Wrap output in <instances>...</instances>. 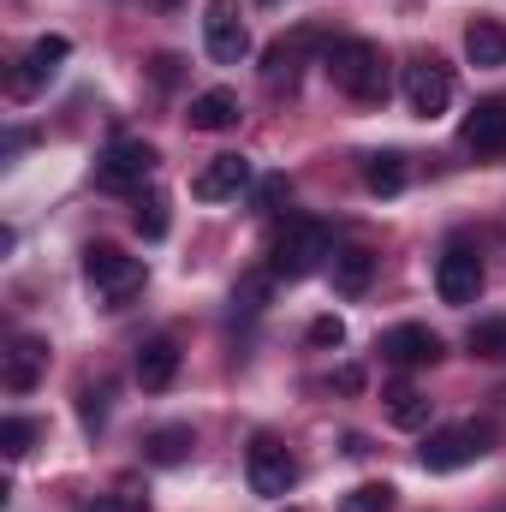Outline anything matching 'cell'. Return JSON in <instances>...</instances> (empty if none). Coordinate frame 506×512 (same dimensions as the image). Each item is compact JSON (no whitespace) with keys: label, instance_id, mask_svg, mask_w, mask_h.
Masks as SVG:
<instances>
[{"label":"cell","instance_id":"1","mask_svg":"<svg viewBox=\"0 0 506 512\" xmlns=\"http://www.w3.org/2000/svg\"><path fill=\"white\" fill-rule=\"evenodd\" d=\"M328 78H334V90H346L352 102H387V60H381L376 42H364V36H346V42H334L328 48Z\"/></svg>","mask_w":506,"mask_h":512},{"label":"cell","instance_id":"2","mask_svg":"<svg viewBox=\"0 0 506 512\" xmlns=\"http://www.w3.org/2000/svg\"><path fill=\"white\" fill-rule=\"evenodd\" d=\"M268 256H274V262H268L274 280H304V274H316L322 262H334V233H328L322 221L298 215V221L280 227V239H274V251Z\"/></svg>","mask_w":506,"mask_h":512},{"label":"cell","instance_id":"3","mask_svg":"<svg viewBox=\"0 0 506 512\" xmlns=\"http://www.w3.org/2000/svg\"><path fill=\"white\" fill-rule=\"evenodd\" d=\"M84 280L102 292L108 310H126L131 298L143 292V256H126L120 245H90L84 251Z\"/></svg>","mask_w":506,"mask_h":512},{"label":"cell","instance_id":"4","mask_svg":"<svg viewBox=\"0 0 506 512\" xmlns=\"http://www.w3.org/2000/svg\"><path fill=\"white\" fill-rule=\"evenodd\" d=\"M489 441H495V429L489 423H447V429H435L429 441H423V471H465L471 459H483L489 453Z\"/></svg>","mask_w":506,"mask_h":512},{"label":"cell","instance_id":"5","mask_svg":"<svg viewBox=\"0 0 506 512\" xmlns=\"http://www.w3.org/2000/svg\"><path fill=\"white\" fill-rule=\"evenodd\" d=\"M155 143H143V137H120V143H108L102 149V161H96V185L102 191H137L149 173H155Z\"/></svg>","mask_w":506,"mask_h":512},{"label":"cell","instance_id":"6","mask_svg":"<svg viewBox=\"0 0 506 512\" xmlns=\"http://www.w3.org/2000/svg\"><path fill=\"white\" fill-rule=\"evenodd\" d=\"M245 477H251V489L262 501H280V495L298 483V459H292L274 435H251V447H245Z\"/></svg>","mask_w":506,"mask_h":512},{"label":"cell","instance_id":"7","mask_svg":"<svg viewBox=\"0 0 506 512\" xmlns=\"http://www.w3.org/2000/svg\"><path fill=\"white\" fill-rule=\"evenodd\" d=\"M203 42H209V60H221V66H239V60L251 54V30H245V18H239V0H209V12H203Z\"/></svg>","mask_w":506,"mask_h":512},{"label":"cell","instance_id":"8","mask_svg":"<svg viewBox=\"0 0 506 512\" xmlns=\"http://www.w3.org/2000/svg\"><path fill=\"white\" fill-rule=\"evenodd\" d=\"M435 292H441V304H477L483 262H477L471 245H447V251L435 256Z\"/></svg>","mask_w":506,"mask_h":512},{"label":"cell","instance_id":"9","mask_svg":"<svg viewBox=\"0 0 506 512\" xmlns=\"http://www.w3.org/2000/svg\"><path fill=\"white\" fill-rule=\"evenodd\" d=\"M405 102H411L417 120L447 114V102H453V72H447L441 60H417V66L405 72Z\"/></svg>","mask_w":506,"mask_h":512},{"label":"cell","instance_id":"10","mask_svg":"<svg viewBox=\"0 0 506 512\" xmlns=\"http://www.w3.org/2000/svg\"><path fill=\"white\" fill-rule=\"evenodd\" d=\"M381 358L399 364V370H417V364H435L441 358V340L429 328H417V322H399V328L381 334Z\"/></svg>","mask_w":506,"mask_h":512},{"label":"cell","instance_id":"11","mask_svg":"<svg viewBox=\"0 0 506 512\" xmlns=\"http://www.w3.org/2000/svg\"><path fill=\"white\" fill-rule=\"evenodd\" d=\"M465 149L471 155H506V96H489L465 114Z\"/></svg>","mask_w":506,"mask_h":512},{"label":"cell","instance_id":"12","mask_svg":"<svg viewBox=\"0 0 506 512\" xmlns=\"http://www.w3.org/2000/svg\"><path fill=\"white\" fill-rule=\"evenodd\" d=\"M251 185V161L245 155H215L197 179H191V191L203 197V203H227V197H239Z\"/></svg>","mask_w":506,"mask_h":512},{"label":"cell","instance_id":"13","mask_svg":"<svg viewBox=\"0 0 506 512\" xmlns=\"http://www.w3.org/2000/svg\"><path fill=\"white\" fill-rule=\"evenodd\" d=\"M42 370H48V340L18 334L12 352H6V364H0V382L12 387V393H30V387L42 382Z\"/></svg>","mask_w":506,"mask_h":512},{"label":"cell","instance_id":"14","mask_svg":"<svg viewBox=\"0 0 506 512\" xmlns=\"http://www.w3.org/2000/svg\"><path fill=\"white\" fill-rule=\"evenodd\" d=\"M173 376H179V346L173 340H143L137 346V387L161 393V387H173Z\"/></svg>","mask_w":506,"mask_h":512},{"label":"cell","instance_id":"15","mask_svg":"<svg viewBox=\"0 0 506 512\" xmlns=\"http://www.w3.org/2000/svg\"><path fill=\"white\" fill-rule=\"evenodd\" d=\"M334 292L340 298H358V292H370V280H376V256L364 251V245H346V251H334Z\"/></svg>","mask_w":506,"mask_h":512},{"label":"cell","instance_id":"16","mask_svg":"<svg viewBox=\"0 0 506 512\" xmlns=\"http://www.w3.org/2000/svg\"><path fill=\"white\" fill-rule=\"evenodd\" d=\"M191 131H233L239 126V96L233 90H203V96H191Z\"/></svg>","mask_w":506,"mask_h":512},{"label":"cell","instance_id":"17","mask_svg":"<svg viewBox=\"0 0 506 512\" xmlns=\"http://www.w3.org/2000/svg\"><path fill=\"white\" fill-rule=\"evenodd\" d=\"M310 42H316V30H298L292 42H274V48L262 54V84H268V90H280V84L292 90V78H298V54H304Z\"/></svg>","mask_w":506,"mask_h":512},{"label":"cell","instance_id":"18","mask_svg":"<svg viewBox=\"0 0 506 512\" xmlns=\"http://www.w3.org/2000/svg\"><path fill=\"white\" fill-rule=\"evenodd\" d=\"M364 191H376V197H399V191H405V155H393V149L364 155Z\"/></svg>","mask_w":506,"mask_h":512},{"label":"cell","instance_id":"19","mask_svg":"<svg viewBox=\"0 0 506 512\" xmlns=\"http://www.w3.org/2000/svg\"><path fill=\"white\" fill-rule=\"evenodd\" d=\"M465 54H471V66H506V30L489 24V18H477L465 30Z\"/></svg>","mask_w":506,"mask_h":512},{"label":"cell","instance_id":"20","mask_svg":"<svg viewBox=\"0 0 506 512\" xmlns=\"http://www.w3.org/2000/svg\"><path fill=\"white\" fill-rule=\"evenodd\" d=\"M191 447H197V435L185 429V423H167V429H155L149 435V465H179V459H191Z\"/></svg>","mask_w":506,"mask_h":512},{"label":"cell","instance_id":"21","mask_svg":"<svg viewBox=\"0 0 506 512\" xmlns=\"http://www.w3.org/2000/svg\"><path fill=\"white\" fill-rule=\"evenodd\" d=\"M387 423H393V429H423V423H429V393L393 387V393H387Z\"/></svg>","mask_w":506,"mask_h":512},{"label":"cell","instance_id":"22","mask_svg":"<svg viewBox=\"0 0 506 512\" xmlns=\"http://www.w3.org/2000/svg\"><path fill=\"white\" fill-rule=\"evenodd\" d=\"M131 227H137L143 239H167V197H161V191H137Z\"/></svg>","mask_w":506,"mask_h":512},{"label":"cell","instance_id":"23","mask_svg":"<svg viewBox=\"0 0 506 512\" xmlns=\"http://www.w3.org/2000/svg\"><path fill=\"white\" fill-rule=\"evenodd\" d=\"M465 346H471V358H506V316H489V322H471Z\"/></svg>","mask_w":506,"mask_h":512},{"label":"cell","instance_id":"24","mask_svg":"<svg viewBox=\"0 0 506 512\" xmlns=\"http://www.w3.org/2000/svg\"><path fill=\"white\" fill-rule=\"evenodd\" d=\"M48 78H54V72H42V66H36V60L24 54V60L12 66V78H6V96H12V102H30V96H36V90H42Z\"/></svg>","mask_w":506,"mask_h":512},{"label":"cell","instance_id":"25","mask_svg":"<svg viewBox=\"0 0 506 512\" xmlns=\"http://www.w3.org/2000/svg\"><path fill=\"white\" fill-rule=\"evenodd\" d=\"M340 512H393V489H387V483H358V489L340 501Z\"/></svg>","mask_w":506,"mask_h":512},{"label":"cell","instance_id":"26","mask_svg":"<svg viewBox=\"0 0 506 512\" xmlns=\"http://www.w3.org/2000/svg\"><path fill=\"white\" fill-rule=\"evenodd\" d=\"M30 441H36V423H30V417H6V423H0V453H6V459H24Z\"/></svg>","mask_w":506,"mask_h":512},{"label":"cell","instance_id":"27","mask_svg":"<svg viewBox=\"0 0 506 512\" xmlns=\"http://www.w3.org/2000/svg\"><path fill=\"white\" fill-rule=\"evenodd\" d=\"M84 512H149V501H143V495L126 483V489H114V495H96Z\"/></svg>","mask_w":506,"mask_h":512},{"label":"cell","instance_id":"28","mask_svg":"<svg viewBox=\"0 0 506 512\" xmlns=\"http://www.w3.org/2000/svg\"><path fill=\"white\" fill-rule=\"evenodd\" d=\"M346 340V322L340 316H316L310 322V346H340Z\"/></svg>","mask_w":506,"mask_h":512},{"label":"cell","instance_id":"29","mask_svg":"<svg viewBox=\"0 0 506 512\" xmlns=\"http://www.w3.org/2000/svg\"><path fill=\"white\" fill-rule=\"evenodd\" d=\"M268 280H274V274H251V280H239L233 304H245V310H262V298H268Z\"/></svg>","mask_w":506,"mask_h":512},{"label":"cell","instance_id":"30","mask_svg":"<svg viewBox=\"0 0 506 512\" xmlns=\"http://www.w3.org/2000/svg\"><path fill=\"white\" fill-rule=\"evenodd\" d=\"M78 411H84V429H102V417H108V393H102V387H84V405H78Z\"/></svg>","mask_w":506,"mask_h":512},{"label":"cell","instance_id":"31","mask_svg":"<svg viewBox=\"0 0 506 512\" xmlns=\"http://www.w3.org/2000/svg\"><path fill=\"white\" fill-rule=\"evenodd\" d=\"M280 197H286V179H262V191H256V203H262V209H274Z\"/></svg>","mask_w":506,"mask_h":512},{"label":"cell","instance_id":"32","mask_svg":"<svg viewBox=\"0 0 506 512\" xmlns=\"http://www.w3.org/2000/svg\"><path fill=\"white\" fill-rule=\"evenodd\" d=\"M161 6H173V0H161Z\"/></svg>","mask_w":506,"mask_h":512}]
</instances>
